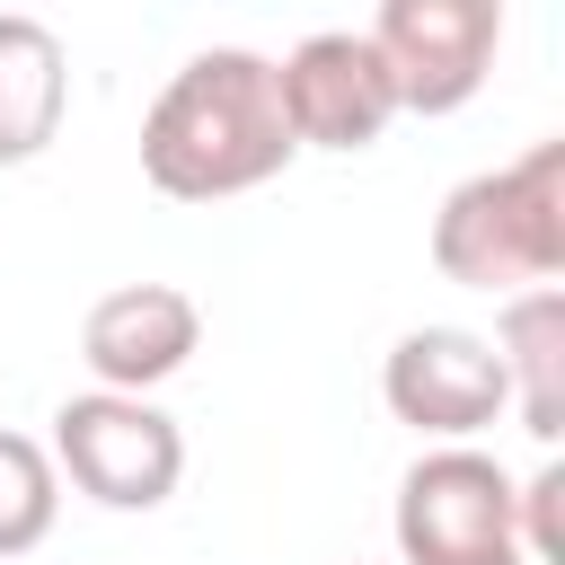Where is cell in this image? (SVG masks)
Returning a JSON list of instances; mask_svg holds the SVG:
<instances>
[{
  "label": "cell",
  "mask_w": 565,
  "mask_h": 565,
  "mask_svg": "<svg viewBox=\"0 0 565 565\" xmlns=\"http://www.w3.org/2000/svg\"><path fill=\"white\" fill-rule=\"evenodd\" d=\"M291 124H282V88L274 62L247 44H212L194 53L141 115V177L168 203H221L247 194L265 177L291 168Z\"/></svg>",
  "instance_id": "obj_1"
},
{
  "label": "cell",
  "mask_w": 565,
  "mask_h": 565,
  "mask_svg": "<svg viewBox=\"0 0 565 565\" xmlns=\"http://www.w3.org/2000/svg\"><path fill=\"white\" fill-rule=\"evenodd\" d=\"M433 265L459 291H539L565 274V141H530L512 168L459 177L433 212Z\"/></svg>",
  "instance_id": "obj_2"
},
{
  "label": "cell",
  "mask_w": 565,
  "mask_h": 565,
  "mask_svg": "<svg viewBox=\"0 0 565 565\" xmlns=\"http://www.w3.org/2000/svg\"><path fill=\"white\" fill-rule=\"evenodd\" d=\"M53 477H71L88 503L106 512H159L185 477V433L177 415H159L150 397H115V388H88V397H62L53 415Z\"/></svg>",
  "instance_id": "obj_3"
},
{
  "label": "cell",
  "mask_w": 565,
  "mask_h": 565,
  "mask_svg": "<svg viewBox=\"0 0 565 565\" xmlns=\"http://www.w3.org/2000/svg\"><path fill=\"white\" fill-rule=\"evenodd\" d=\"M397 556L406 565H512V477L477 441L424 450L397 477Z\"/></svg>",
  "instance_id": "obj_4"
},
{
  "label": "cell",
  "mask_w": 565,
  "mask_h": 565,
  "mask_svg": "<svg viewBox=\"0 0 565 565\" xmlns=\"http://www.w3.org/2000/svg\"><path fill=\"white\" fill-rule=\"evenodd\" d=\"M388 62L397 115H459L503 44V9L494 0H380V18L362 26Z\"/></svg>",
  "instance_id": "obj_5"
},
{
  "label": "cell",
  "mask_w": 565,
  "mask_h": 565,
  "mask_svg": "<svg viewBox=\"0 0 565 565\" xmlns=\"http://www.w3.org/2000/svg\"><path fill=\"white\" fill-rule=\"evenodd\" d=\"M274 88H282V124L300 150H371L397 115V88H388V62L362 26H318L300 35L282 62H274Z\"/></svg>",
  "instance_id": "obj_6"
},
{
  "label": "cell",
  "mask_w": 565,
  "mask_h": 565,
  "mask_svg": "<svg viewBox=\"0 0 565 565\" xmlns=\"http://www.w3.org/2000/svg\"><path fill=\"white\" fill-rule=\"evenodd\" d=\"M380 397H388L397 424L433 433L441 450H450V441H477V433L512 406L494 344L468 335V327H406V335L388 344V362H380Z\"/></svg>",
  "instance_id": "obj_7"
},
{
  "label": "cell",
  "mask_w": 565,
  "mask_h": 565,
  "mask_svg": "<svg viewBox=\"0 0 565 565\" xmlns=\"http://www.w3.org/2000/svg\"><path fill=\"white\" fill-rule=\"evenodd\" d=\"M194 344H203V309L177 282H115L79 327V362L115 397H150L159 380L194 362Z\"/></svg>",
  "instance_id": "obj_8"
},
{
  "label": "cell",
  "mask_w": 565,
  "mask_h": 565,
  "mask_svg": "<svg viewBox=\"0 0 565 565\" xmlns=\"http://www.w3.org/2000/svg\"><path fill=\"white\" fill-rule=\"evenodd\" d=\"M486 344H494V362H503V388H512V406H521V433H530V441H556V433H565V291H556V282L512 291Z\"/></svg>",
  "instance_id": "obj_9"
},
{
  "label": "cell",
  "mask_w": 565,
  "mask_h": 565,
  "mask_svg": "<svg viewBox=\"0 0 565 565\" xmlns=\"http://www.w3.org/2000/svg\"><path fill=\"white\" fill-rule=\"evenodd\" d=\"M71 106V71H62V35L26 9H0V168H26Z\"/></svg>",
  "instance_id": "obj_10"
},
{
  "label": "cell",
  "mask_w": 565,
  "mask_h": 565,
  "mask_svg": "<svg viewBox=\"0 0 565 565\" xmlns=\"http://www.w3.org/2000/svg\"><path fill=\"white\" fill-rule=\"evenodd\" d=\"M53 512H62L53 450L0 424V556H26V547H44V539H53Z\"/></svg>",
  "instance_id": "obj_11"
},
{
  "label": "cell",
  "mask_w": 565,
  "mask_h": 565,
  "mask_svg": "<svg viewBox=\"0 0 565 565\" xmlns=\"http://www.w3.org/2000/svg\"><path fill=\"white\" fill-rule=\"evenodd\" d=\"M512 547H521V565H565V459H547L530 486H512Z\"/></svg>",
  "instance_id": "obj_12"
},
{
  "label": "cell",
  "mask_w": 565,
  "mask_h": 565,
  "mask_svg": "<svg viewBox=\"0 0 565 565\" xmlns=\"http://www.w3.org/2000/svg\"><path fill=\"white\" fill-rule=\"evenodd\" d=\"M512 565H521V556H512Z\"/></svg>",
  "instance_id": "obj_13"
}]
</instances>
